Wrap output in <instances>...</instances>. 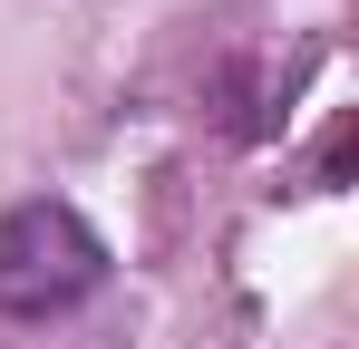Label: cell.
<instances>
[{
	"label": "cell",
	"mask_w": 359,
	"mask_h": 349,
	"mask_svg": "<svg viewBox=\"0 0 359 349\" xmlns=\"http://www.w3.org/2000/svg\"><path fill=\"white\" fill-rule=\"evenodd\" d=\"M107 282V242L68 204H10L0 214V310L10 320H49L68 301Z\"/></svg>",
	"instance_id": "6da1fadb"
}]
</instances>
